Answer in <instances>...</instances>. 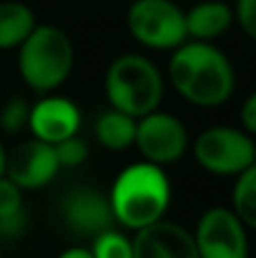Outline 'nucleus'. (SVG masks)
<instances>
[{"label": "nucleus", "instance_id": "1a4fd4ad", "mask_svg": "<svg viewBox=\"0 0 256 258\" xmlns=\"http://www.w3.org/2000/svg\"><path fill=\"white\" fill-rule=\"evenodd\" d=\"M59 170L61 165L57 161L54 147L36 138L16 145L5 161V177L12 179L21 190H36L48 186Z\"/></svg>", "mask_w": 256, "mask_h": 258}, {"label": "nucleus", "instance_id": "412c9836", "mask_svg": "<svg viewBox=\"0 0 256 258\" xmlns=\"http://www.w3.org/2000/svg\"><path fill=\"white\" fill-rule=\"evenodd\" d=\"M234 21L249 39L256 41V0H236Z\"/></svg>", "mask_w": 256, "mask_h": 258}, {"label": "nucleus", "instance_id": "5701e85b", "mask_svg": "<svg viewBox=\"0 0 256 258\" xmlns=\"http://www.w3.org/2000/svg\"><path fill=\"white\" fill-rule=\"evenodd\" d=\"M59 258H93V251H91V247H68V249H63Z\"/></svg>", "mask_w": 256, "mask_h": 258}, {"label": "nucleus", "instance_id": "6ab92c4d", "mask_svg": "<svg viewBox=\"0 0 256 258\" xmlns=\"http://www.w3.org/2000/svg\"><path fill=\"white\" fill-rule=\"evenodd\" d=\"M52 147H54V154H57V161L61 168H77V165H82L89 159V145L77 134L63 138V141H59Z\"/></svg>", "mask_w": 256, "mask_h": 258}, {"label": "nucleus", "instance_id": "4be33fe9", "mask_svg": "<svg viewBox=\"0 0 256 258\" xmlns=\"http://www.w3.org/2000/svg\"><path fill=\"white\" fill-rule=\"evenodd\" d=\"M240 125L249 136H256V91L247 95V100L240 107Z\"/></svg>", "mask_w": 256, "mask_h": 258}, {"label": "nucleus", "instance_id": "39448f33", "mask_svg": "<svg viewBox=\"0 0 256 258\" xmlns=\"http://www.w3.org/2000/svg\"><path fill=\"white\" fill-rule=\"evenodd\" d=\"M193 156L207 172L216 177H238L256 163V143L245 129L216 125L195 138Z\"/></svg>", "mask_w": 256, "mask_h": 258}, {"label": "nucleus", "instance_id": "7ed1b4c3", "mask_svg": "<svg viewBox=\"0 0 256 258\" xmlns=\"http://www.w3.org/2000/svg\"><path fill=\"white\" fill-rule=\"evenodd\" d=\"M18 73L34 93L48 95L68 80L75 63L71 36L57 25L36 23L25 41L18 45Z\"/></svg>", "mask_w": 256, "mask_h": 258}, {"label": "nucleus", "instance_id": "dca6fc26", "mask_svg": "<svg viewBox=\"0 0 256 258\" xmlns=\"http://www.w3.org/2000/svg\"><path fill=\"white\" fill-rule=\"evenodd\" d=\"M25 227L23 190L3 174L0 177V236H18Z\"/></svg>", "mask_w": 256, "mask_h": 258}, {"label": "nucleus", "instance_id": "2eb2a0df", "mask_svg": "<svg viewBox=\"0 0 256 258\" xmlns=\"http://www.w3.org/2000/svg\"><path fill=\"white\" fill-rule=\"evenodd\" d=\"M95 138L102 147L111 152H122L127 147L134 145L136 138V118L127 116V113L118 111V109H109L102 111L95 120Z\"/></svg>", "mask_w": 256, "mask_h": 258}, {"label": "nucleus", "instance_id": "a211bd4d", "mask_svg": "<svg viewBox=\"0 0 256 258\" xmlns=\"http://www.w3.org/2000/svg\"><path fill=\"white\" fill-rule=\"evenodd\" d=\"M91 251H93V258H134L132 240L116 229H109V231L95 236Z\"/></svg>", "mask_w": 256, "mask_h": 258}, {"label": "nucleus", "instance_id": "f8f14e48", "mask_svg": "<svg viewBox=\"0 0 256 258\" xmlns=\"http://www.w3.org/2000/svg\"><path fill=\"white\" fill-rule=\"evenodd\" d=\"M134 258H200L193 233L168 220L134 231Z\"/></svg>", "mask_w": 256, "mask_h": 258}, {"label": "nucleus", "instance_id": "ddd939ff", "mask_svg": "<svg viewBox=\"0 0 256 258\" xmlns=\"http://www.w3.org/2000/svg\"><path fill=\"white\" fill-rule=\"evenodd\" d=\"M234 23V7L222 0H202L186 12V34L190 41H207L222 36Z\"/></svg>", "mask_w": 256, "mask_h": 258}, {"label": "nucleus", "instance_id": "423d86ee", "mask_svg": "<svg viewBox=\"0 0 256 258\" xmlns=\"http://www.w3.org/2000/svg\"><path fill=\"white\" fill-rule=\"evenodd\" d=\"M127 30L150 50H175L188 41L186 12L172 0H134L127 9Z\"/></svg>", "mask_w": 256, "mask_h": 258}, {"label": "nucleus", "instance_id": "9b49d317", "mask_svg": "<svg viewBox=\"0 0 256 258\" xmlns=\"http://www.w3.org/2000/svg\"><path fill=\"white\" fill-rule=\"evenodd\" d=\"M82 127V113L73 100L61 95H45L30 107L27 129L36 141L57 145L68 136H75Z\"/></svg>", "mask_w": 256, "mask_h": 258}, {"label": "nucleus", "instance_id": "f03ea898", "mask_svg": "<svg viewBox=\"0 0 256 258\" xmlns=\"http://www.w3.org/2000/svg\"><path fill=\"white\" fill-rule=\"evenodd\" d=\"M172 188L166 170L150 161H139L118 172L113 179L109 204L113 220L122 229L139 231L163 220L170 206Z\"/></svg>", "mask_w": 256, "mask_h": 258}, {"label": "nucleus", "instance_id": "20e7f679", "mask_svg": "<svg viewBox=\"0 0 256 258\" xmlns=\"http://www.w3.org/2000/svg\"><path fill=\"white\" fill-rule=\"evenodd\" d=\"M104 93L111 109L141 118L157 111L163 98V75L143 54L127 52L116 57L104 75Z\"/></svg>", "mask_w": 256, "mask_h": 258}, {"label": "nucleus", "instance_id": "6e6552de", "mask_svg": "<svg viewBox=\"0 0 256 258\" xmlns=\"http://www.w3.org/2000/svg\"><path fill=\"white\" fill-rule=\"evenodd\" d=\"M136 150L143 161L154 165H168L179 161L188 150V129L177 116L166 111H152L136 118Z\"/></svg>", "mask_w": 256, "mask_h": 258}, {"label": "nucleus", "instance_id": "4468645a", "mask_svg": "<svg viewBox=\"0 0 256 258\" xmlns=\"http://www.w3.org/2000/svg\"><path fill=\"white\" fill-rule=\"evenodd\" d=\"M36 27V16L27 5L16 0L0 3V50H14Z\"/></svg>", "mask_w": 256, "mask_h": 258}, {"label": "nucleus", "instance_id": "b1692460", "mask_svg": "<svg viewBox=\"0 0 256 258\" xmlns=\"http://www.w3.org/2000/svg\"><path fill=\"white\" fill-rule=\"evenodd\" d=\"M5 161H7V152H5L3 143H0V177L5 174Z\"/></svg>", "mask_w": 256, "mask_h": 258}, {"label": "nucleus", "instance_id": "f257e3e1", "mask_svg": "<svg viewBox=\"0 0 256 258\" xmlns=\"http://www.w3.org/2000/svg\"><path fill=\"white\" fill-rule=\"evenodd\" d=\"M172 89L195 107H220L236 89V73L220 48L207 41H184L168 61Z\"/></svg>", "mask_w": 256, "mask_h": 258}, {"label": "nucleus", "instance_id": "f3484780", "mask_svg": "<svg viewBox=\"0 0 256 258\" xmlns=\"http://www.w3.org/2000/svg\"><path fill=\"white\" fill-rule=\"evenodd\" d=\"M231 211L245 227L256 231V163L236 177L231 190Z\"/></svg>", "mask_w": 256, "mask_h": 258}, {"label": "nucleus", "instance_id": "aec40b11", "mask_svg": "<svg viewBox=\"0 0 256 258\" xmlns=\"http://www.w3.org/2000/svg\"><path fill=\"white\" fill-rule=\"evenodd\" d=\"M27 118H30V107L25 104V100L14 98L0 111V127L9 134H16L23 127H27Z\"/></svg>", "mask_w": 256, "mask_h": 258}, {"label": "nucleus", "instance_id": "0eeeda50", "mask_svg": "<svg viewBox=\"0 0 256 258\" xmlns=\"http://www.w3.org/2000/svg\"><path fill=\"white\" fill-rule=\"evenodd\" d=\"M200 258H247V227L227 206H211L200 215L193 231Z\"/></svg>", "mask_w": 256, "mask_h": 258}, {"label": "nucleus", "instance_id": "9d476101", "mask_svg": "<svg viewBox=\"0 0 256 258\" xmlns=\"http://www.w3.org/2000/svg\"><path fill=\"white\" fill-rule=\"evenodd\" d=\"M61 215L66 227L82 238H95L113 229V211L109 197L95 188H73L61 202Z\"/></svg>", "mask_w": 256, "mask_h": 258}]
</instances>
